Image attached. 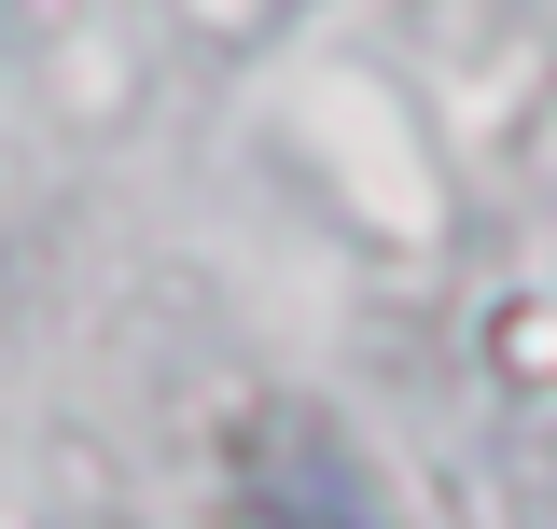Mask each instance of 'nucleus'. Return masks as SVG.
Masks as SVG:
<instances>
[{"instance_id":"f257e3e1","label":"nucleus","mask_w":557,"mask_h":529,"mask_svg":"<svg viewBox=\"0 0 557 529\" xmlns=\"http://www.w3.org/2000/svg\"><path fill=\"white\" fill-rule=\"evenodd\" d=\"M237 529H376L362 473L321 418H237Z\"/></svg>"}]
</instances>
